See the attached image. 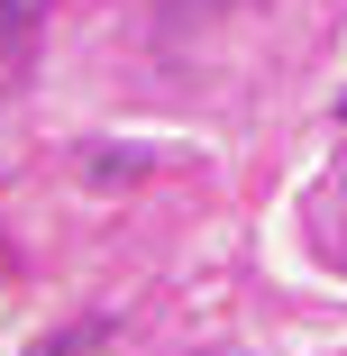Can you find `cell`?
I'll return each mask as SVG.
<instances>
[{
    "mask_svg": "<svg viewBox=\"0 0 347 356\" xmlns=\"http://www.w3.org/2000/svg\"><path fill=\"white\" fill-rule=\"evenodd\" d=\"M37 10H46V0H0V37H19V28H37Z\"/></svg>",
    "mask_w": 347,
    "mask_h": 356,
    "instance_id": "6da1fadb",
    "label": "cell"
}]
</instances>
